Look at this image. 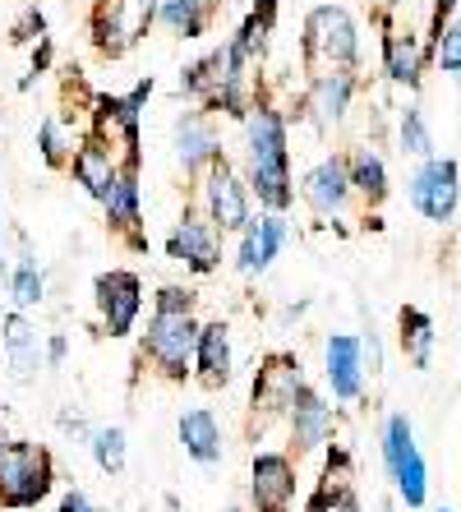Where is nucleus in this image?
<instances>
[{
  "instance_id": "obj_3",
  "label": "nucleus",
  "mask_w": 461,
  "mask_h": 512,
  "mask_svg": "<svg viewBox=\"0 0 461 512\" xmlns=\"http://www.w3.org/2000/svg\"><path fill=\"white\" fill-rule=\"evenodd\" d=\"M56 489V466L51 453L37 443H10L0 453V508L28 512Z\"/></svg>"
},
{
  "instance_id": "obj_36",
  "label": "nucleus",
  "mask_w": 461,
  "mask_h": 512,
  "mask_svg": "<svg viewBox=\"0 0 461 512\" xmlns=\"http://www.w3.org/2000/svg\"><path fill=\"white\" fill-rule=\"evenodd\" d=\"M360 356H365V374H379L383 370V342H379V333H374V328L360 337Z\"/></svg>"
},
{
  "instance_id": "obj_15",
  "label": "nucleus",
  "mask_w": 461,
  "mask_h": 512,
  "mask_svg": "<svg viewBox=\"0 0 461 512\" xmlns=\"http://www.w3.org/2000/svg\"><path fill=\"white\" fill-rule=\"evenodd\" d=\"M249 499L259 512H286L296 499V466L286 453H259L249 466Z\"/></svg>"
},
{
  "instance_id": "obj_46",
  "label": "nucleus",
  "mask_w": 461,
  "mask_h": 512,
  "mask_svg": "<svg viewBox=\"0 0 461 512\" xmlns=\"http://www.w3.org/2000/svg\"><path fill=\"white\" fill-rule=\"evenodd\" d=\"M438 512H452V508H438Z\"/></svg>"
},
{
  "instance_id": "obj_12",
  "label": "nucleus",
  "mask_w": 461,
  "mask_h": 512,
  "mask_svg": "<svg viewBox=\"0 0 461 512\" xmlns=\"http://www.w3.org/2000/svg\"><path fill=\"white\" fill-rule=\"evenodd\" d=\"M300 194H305V203L319 217H342L355 199L346 153H332V157H323V162H314V167L305 171V180H300Z\"/></svg>"
},
{
  "instance_id": "obj_37",
  "label": "nucleus",
  "mask_w": 461,
  "mask_h": 512,
  "mask_svg": "<svg viewBox=\"0 0 461 512\" xmlns=\"http://www.w3.org/2000/svg\"><path fill=\"white\" fill-rule=\"evenodd\" d=\"M51 60H56V47H51V37L42 33V37H37V47H33V74H47Z\"/></svg>"
},
{
  "instance_id": "obj_34",
  "label": "nucleus",
  "mask_w": 461,
  "mask_h": 512,
  "mask_svg": "<svg viewBox=\"0 0 461 512\" xmlns=\"http://www.w3.org/2000/svg\"><path fill=\"white\" fill-rule=\"evenodd\" d=\"M194 305H199V296H194L190 286H162L153 300V310H162V314H194Z\"/></svg>"
},
{
  "instance_id": "obj_25",
  "label": "nucleus",
  "mask_w": 461,
  "mask_h": 512,
  "mask_svg": "<svg viewBox=\"0 0 461 512\" xmlns=\"http://www.w3.org/2000/svg\"><path fill=\"white\" fill-rule=\"evenodd\" d=\"M222 0H157V24L180 42H199L217 19Z\"/></svg>"
},
{
  "instance_id": "obj_28",
  "label": "nucleus",
  "mask_w": 461,
  "mask_h": 512,
  "mask_svg": "<svg viewBox=\"0 0 461 512\" xmlns=\"http://www.w3.org/2000/svg\"><path fill=\"white\" fill-rule=\"evenodd\" d=\"M300 383H305L300 379V365H291V360H268V370L254 383V406L286 411V402H291V393H296Z\"/></svg>"
},
{
  "instance_id": "obj_4",
  "label": "nucleus",
  "mask_w": 461,
  "mask_h": 512,
  "mask_svg": "<svg viewBox=\"0 0 461 512\" xmlns=\"http://www.w3.org/2000/svg\"><path fill=\"white\" fill-rule=\"evenodd\" d=\"M194 342H199V319L194 314H162L153 310L143 328V360L162 379H185L194 370Z\"/></svg>"
},
{
  "instance_id": "obj_31",
  "label": "nucleus",
  "mask_w": 461,
  "mask_h": 512,
  "mask_svg": "<svg viewBox=\"0 0 461 512\" xmlns=\"http://www.w3.org/2000/svg\"><path fill=\"white\" fill-rule=\"evenodd\" d=\"M74 143H79V139L65 130V120H60V116H47L42 125H37V153H42V162H47V167H70Z\"/></svg>"
},
{
  "instance_id": "obj_6",
  "label": "nucleus",
  "mask_w": 461,
  "mask_h": 512,
  "mask_svg": "<svg viewBox=\"0 0 461 512\" xmlns=\"http://www.w3.org/2000/svg\"><path fill=\"white\" fill-rule=\"evenodd\" d=\"M383 466H388V476L406 508H425L429 471H425L420 448H415V429L406 416H388V425H383Z\"/></svg>"
},
{
  "instance_id": "obj_44",
  "label": "nucleus",
  "mask_w": 461,
  "mask_h": 512,
  "mask_svg": "<svg viewBox=\"0 0 461 512\" xmlns=\"http://www.w3.org/2000/svg\"><path fill=\"white\" fill-rule=\"evenodd\" d=\"M0 217H5V194H0Z\"/></svg>"
},
{
  "instance_id": "obj_23",
  "label": "nucleus",
  "mask_w": 461,
  "mask_h": 512,
  "mask_svg": "<svg viewBox=\"0 0 461 512\" xmlns=\"http://www.w3.org/2000/svg\"><path fill=\"white\" fill-rule=\"evenodd\" d=\"M231 328L222 319L199 323V342H194V370H199V383L208 388H226L231 383Z\"/></svg>"
},
{
  "instance_id": "obj_29",
  "label": "nucleus",
  "mask_w": 461,
  "mask_h": 512,
  "mask_svg": "<svg viewBox=\"0 0 461 512\" xmlns=\"http://www.w3.org/2000/svg\"><path fill=\"white\" fill-rule=\"evenodd\" d=\"M402 351L411 356L415 370H429V360H434V319L415 305L402 310Z\"/></svg>"
},
{
  "instance_id": "obj_8",
  "label": "nucleus",
  "mask_w": 461,
  "mask_h": 512,
  "mask_svg": "<svg viewBox=\"0 0 461 512\" xmlns=\"http://www.w3.org/2000/svg\"><path fill=\"white\" fill-rule=\"evenodd\" d=\"M93 300H97L102 333H107V337H130L134 323H139V314H143V282H139V273H130V268L97 273Z\"/></svg>"
},
{
  "instance_id": "obj_47",
  "label": "nucleus",
  "mask_w": 461,
  "mask_h": 512,
  "mask_svg": "<svg viewBox=\"0 0 461 512\" xmlns=\"http://www.w3.org/2000/svg\"><path fill=\"white\" fill-rule=\"evenodd\" d=\"M231 512H240V508H231Z\"/></svg>"
},
{
  "instance_id": "obj_1",
  "label": "nucleus",
  "mask_w": 461,
  "mask_h": 512,
  "mask_svg": "<svg viewBox=\"0 0 461 512\" xmlns=\"http://www.w3.org/2000/svg\"><path fill=\"white\" fill-rule=\"evenodd\" d=\"M245 134V185L259 199L263 213H286L296 203V176H291V120L272 102H254L240 120Z\"/></svg>"
},
{
  "instance_id": "obj_39",
  "label": "nucleus",
  "mask_w": 461,
  "mask_h": 512,
  "mask_svg": "<svg viewBox=\"0 0 461 512\" xmlns=\"http://www.w3.org/2000/svg\"><path fill=\"white\" fill-rule=\"evenodd\" d=\"M65 351H70L65 333H51L47 337V365H51V370H60V365H65Z\"/></svg>"
},
{
  "instance_id": "obj_42",
  "label": "nucleus",
  "mask_w": 461,
  "mask_h": 512,
  "mask_svg": "<svg viewBox=\"0 0 461 512\" xmlns=\"http://www.w3.org/2000/svg\"><path fill=\"white\" fill-rule=\"evenodd\" d=\"M10 443H14V439H10V429L0 425V453H5V448H10Z\"/></svg>"
},
{
  "instance_id": "obj_32",
  "label": "nucleus",
  "mask_w": 461,
  "mask_h": 512,
  "mask_svg": "<svg viewBox=\"0 0 461 512\" xmlns=\"http://www.w3.org/2000/svg\"><path fill=\"white\" fill-rule=\"evenodd\" d=\"M429 60L461 84V19H448V24L438 28V37L429 42Z\"/></svg>"
},
{
  "instance_id": "obj_19",
  "label": "nucleus",
  "mask_w": 461,
  "mask_h": 512,
  "mask_svg": "<svg viewBox=\"0 0 461 512\" xmlns=\"http://www.w3.org/2000/svg\"><path fill=\"white\" fill-rule=\"evenodd\" d=\"M286 217L282 213H263V217H249V227L240 231V250H236V268L245 277H259L272 268V259L282 254L286 245Z\"/></svg>"
},
{
  "instance_id": "obj_14",
  "label": "nucleus",
  "mask_w": 461,
  "mask_h": 512,
  "mask_svg": "<svg viewBox=\"0 0 461 512\" xmlns=\"http://www.w3.org/2000/svg\"><path fill=\"white\" fill-rule=\"evenodd\" d=\"M102 208H107V222L116 236H125L134 250H148V240H143V185H139V167L134 162H120L116 185H111Z\"/></svg>"
},
{
  "instance_id": "obj_11",
  "label": "nucleus",
  "mask_w": 461,
  "mask_h": 512,
  "mask_svg": "<svg viewBox=\"0 0 461 512\" xmlns=\"http://www.w3.org/2000/svg\"><path fill=\"white\" fill-rule=\"evenodd\" d=\"M171 139H176V157H180V167H185V176L199 180L203 171L213 167L222 153V130H217V120L213 111H185V116L176 120V130H171Z\"/></svg>"
},
{
  "instance_id": "obj_24",
  "label": "nucleus",
  "mask_w": 461,
  "mask_h": 512,
  "mask_svg": "<svg viewBox=\"0 0 461 512\" xmlns=\"http://www.w3.org/2000/svg\"><path fill=\"white\" fill-rule=\"evenodd\" d=\"M180 434V448H185V457L199 466H217L226 453V443H222V425H217L213 411H203V406H194V411H185L176 425Z\"/></svg>"
},
{
  "instance_id": "obj_38",
  "label": "nucleus",
  "mask_w": 461,
  "mask_h": 512,
  "mask_svg": "<svg viewBox=\"0 0 461 512\" xmlns=\"http://www.w3.org/2000/svg\"><path fill=\"white\" fill-rule=\"evenodd\" d=\"M56 512H102V508H97V503L88 499L83 489H70V494L60 499V508H56Z\"/></svg>"
},
{
  "instance_id": "obj_10",
  "label": "nucleus",
  "mask_w": 461,
  "mask_h": 512,
  "mask_svg": "<svg viewBox=\"0 0 461 512\" xmlns=\"http://www.w3.org/2000/svg\"><path fill=\"white\" fill-rule=\"evenodd\" d=\"M153 97V74L148 79H139V84L130 88L125 97H93L97 107V134H111V139H120V148H125V162H134L139 167V120H143V102Z\"/></svg>"
},
{
  "instance_id": "obj_20",
  "label": "nucleus",
  "mask_w": 461,
  "mask_h": 512,
  "mask_svg": "<svg viewBox=\"0 0 461 512\" xmlns=\"http://www.w3.org/2000/svg\"><path fill=\"white\" fill-rule=\"evenodd\" d=\"M323 374H328V388L337 402H355L365 393V356H360V342L346 333H332L323 342Z\"/></svg>"
},
{
  "instance_id": "obj_9",
  "label": "nucleus",
  "mask_w": 461,
  "mask_h": 512,
  "mask_svg": "<svg viewBox=\"0 0 461 512\" xmlns=\"http://www.w3.org/2000/svg\"><path fill=\"white\" fill-rule=\"evenodd\" d=\"M166 259L185 263L190 273L208 277L222 268V231L208 222L203 213H185L166 236Z\"/></svg>"
},
{
  "instance_id": "obj_43",
  "label": "nucleus",
  "mask_w": 461,
  "mask_h": 512,
  "mask_svg": "<svg viewBox=\"0 0 461 512\" xmlns=\"http://www.w3.org/2000/svg\"><path fill=\"white\" fill-rule=\"evenodd\" d=\"M379 512H392V503H379Z\"/></svg>"
},
{
  "instance_id": "obj_41",
  "label": "nucleus",
  "mask_w": 461,
  "mask_h": 512,
  "mask_svg": "<svg viewBox=\"0 0 461 512\" xmlns=\"http://www.w3.org/2000/svg\"><path fill=\"white\" fill-rule=\"evenodd\" d=\"M60 429H65V434H79V439H93V429H88V420L74 416V411H60Z\"/></svg>"
},
{
  "instance_id": "obj_2",
  "label": "nucleus",
  "mask_w": 461,
  "mask_h": 512,
  "mask_svg": "<svg viewBox=\"0 0 461 512\" xmlns=\"http://www.w3.org/2000/svg\"><path fill=\"white\" fill-rule=\"evenodd\" d=\"M300 51H305L309 74L319 70H355L360 65V28H355L346 5H314L300 28Z\"/></svg>"
},
{
  "instance_id": "obj_18",
  "label": "nucleus",
  "mask_w": 461,
  "mask_h": 512,
  "mask_svg": "<svg viewBox=\"0 0 461 512\" xmlns=\"http://www.w3.org/2000/svg\"><path fill=\"white\" fill-rule=\"evenodd\" d=\"M360 88L355 70H319L309 79V93H305V111L314 116L319 130H332V125H342L346 111H351V97Z\"/></svg>"
},
{
  "instance_id": "obj_17",
  "label": "nucleus",
  "mask_w": 461,
  "mask_h": 512,
  "mask_svg": "<svg viewBox=\"0 0 461 512\" xmlns=\"http://www.w3.org/2000/svg\"><path fill=\"white\" fill-rule=\"evenodd\" d=\"M134 0H97L93 5V19H88V33H93V47L97 56L107 60H120L125 51L139 42L143 24L139 19H130Z\"/></svg>"
},
{
  "instance_id": "obj_45",
  "label": "nucleus",
  "mask_w": 461,
  "mask_h": 512,
  "mask_svg": "<svg viewBox=\"0 0 461 512\" xmlns=\"http://www.w3.org/2000/svg\"><path fill=\"white\" fill-rule=\"evenodd\" d=\"M0 134H5V111H0Z\"/></svg>"
},
{
  "instance_id": "obj_13",
  "label": "nucleus",
  "mask_w": 461,
  "mask_h": 512,
  "mask_svg": "<svg viewBox=\"0 0 461 512\" xmlns=\"http://www.w3.org/2000/svg\"><path fill=\"white\" fill-rule=\"evenodd\" d=\"M65 171H70L74 185H79L88 199L107 203L111 185H116V171H120V157L107 148V139H102V134H88V139L74 143L70 167H65Z\"/></svg>"
},
{
  "instance_id": "obj_26",
  "label": "nucleus",
  "mask_w": 461,
  "mask_h": 512,
  "mask_svg": "<svg viewBox=\"0 0 461 512\" xmlns=\"http://www.w3.org/2000/svg\"><path fill=\"white\" fill-rule=\"evenodd\" d=\"M346 167H351V190L369 203V208H379L388 199V162H383L374 148H355L346 157Z\"/></svg>"
},
{
  "instance_id": "obj_30",
  "label": "nucleus",
  "mask_w": 461,
  "mask_h": 512,
  "mask_svg": "<svg viewBox=\"0 0 461 512\" xmlns=\"http://www.w3.org/2000/svg\"><path fill=\"white\" fill-rule=\"evenodd\" d=\"M88 448H93V462L102 466L107 476H120V471H125V462H130V439H125V429H120V425L93 429Z\"/></svg>"
},
{
  "instance_id": "obj_5",
  "label": "nucleus",
  "mask_w": 461,
  "mask_h": 512,
  "mask_svg": "<svg viewBox=\"0 0 461 512\" xmlns=\"http://www.w3.org/2000/svg\"><path fill=\"white\" fill-rule=\"evenodd\" d=\"M199 199H203V217H208L222 236H240V231L249 227V217H254V208H249V185L236 176V167H231L226 157H217L213 167L199 176Z\"/></svg>"
},
{
  "instance_id": "obj_16",
  "label": "nucleus",
  "mask_w": 461,
  "mask_h": 512,
  "mask_svg": "<svg viewBox=\"0 0 461 512\" xmlns=\"http://www.w3.org/2000/svg\"><path fill=\"white\" fill-rule=\"evenodd\" d=\"M286 420H291V443H296L300 453H314L323 443L332 439V429H337V416H332V406L323 402L309 383H300L291 402H286Z\"/></svg>"
},
{
  "instance_id": "obj_40",
  "label": "nucleus",
  "mask_w": 461,
  "mask_h": 512,
  "mask_svg": "<svg viewBox=\"0 0 461 512\" xmlns=\"http://www.w3.org/2000/svg\"><path fill=\"white\" fill-rule=\"evenodd\" d=\"M457 5H461V0H434V24H429V42H434L438 28L452 19V10H457Z\"/></svg>"
},
{
  "instance_id": "obj_22",
  "label": "nucleus",
  "mask_w": 461,
  "mask_h": 512,
  "mask_svg": "<svg viewBox=\"0 0 461 512\" xmlns=\"http://www.w3.org/2000/svg\"><path fill=\"white\" fill-rule=\"evenodd\" d=\"M425 42L411 33V28H388L383 33V74H388L392 84H402V88H420V79H425Z\"/></svg>"
},
{
  "instance_id": "obj_27",
  "label": "nucleus",
  "mask_w": 461,
  "mask_h": 512,
  "mask_svg": "<svg viewBox=\"0 0 461 512\" xmlns=\"http://www.w3.org/2000/svg\"><path fill=\"white\" fill-rule=\"evenodd\" d=\"M10 300H14V310H37L42 300H47V273H42V263H37V254L19 250V259H14L10 268Z\"/></svg>"
},
{
  "instance_id": "obj_21",
  "label": "nucleus",
  "mask_w": 461,
  "mask_h": 512,
  "mask_svg": "<svg viewBox=\"0 0 461 512\" xmlns=\"http://www.w3.org/2000/svg\"><path fill=\"white\" fill-rule=\"evenodd\" d=\"M0 346H5V365L19 383H28L42 365H47V346L37 342V328L24 319V310H14L0 319Z\"/></svg>"
},
{
  "instance_id": "obj_35",
  "label": "nucleus",
  "mask_w": 461,
  "mask_h": 512,
  "mask_svg": "<svg viewBox=\"0 0 461 512\" xmlns=\"http://www.w3.org/2000/svg\"><path fill=\"white\" fill-rule=\"evenodd\" d=\"M42 33H47V14L37 10V5H28V10L19 14V24L10 28V37H14V42H37V37H42Z\"/></svg>"
},
{
  "instance_id": "obj_33",
  "label": "nucleus",
  "mask_w": 461,
  "mask_h": 512,
  "mask_svg": "<svg viewBox=\"0 0 461 512\" xmlns=\"http://www.w3.org/2000/svg\"><path fill=\"white\" fill-rule=\"evenodd\" d=\"M397 134H402V153H411V157H434V134H429V125H425V111L420 107H406L402 111V125H397Z\"/></svg>"
},
{
  "instance_id": "obj_7",
  "label": "nucleus",
  "mask_w": 461,
  "mask_h": 512,
  "mask_svg": "<svg viewBox=\"0 0 461 512\" xmlns=\"http://www.w3.org/2000/svg\"><path fill=\"white\" fill-rule=\"evenodd\" d=\"M411 208L434 227H448L461 208V167L452 157H425L411 176Z\"/></svg>"
}]
</instances>
